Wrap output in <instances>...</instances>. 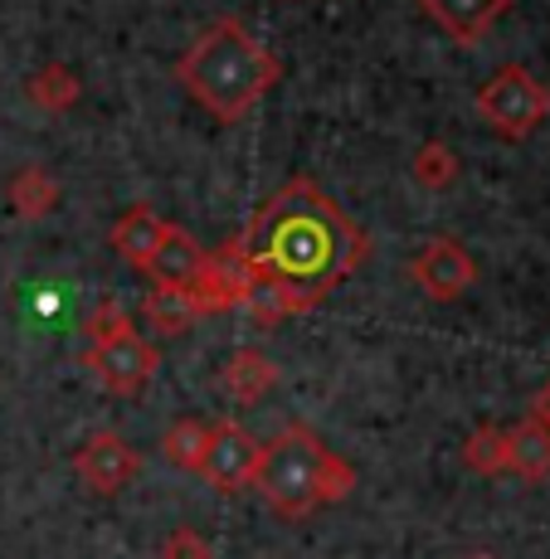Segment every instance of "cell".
I'll return each mask as SVG.
<instances>
[{"mask_svg":"<svg viewBox=\"0 0 550 559\" xmlns=\"http://www.w3.org/2000/svg\"><path fill=\"white\" fill-rule=\"evenodd\" d=\"M5 200L20 219H45L54 204H59V180H54L45 166H25L15 180H10Z\"/></svg>","mask_w":550,"mask_h":559,"instance_id":"cell-16","label":"cell"},{"mask_svg":"<svg viewBox=\"0 0 550 559\" xmlns=\"http://www.w3.org/2000/svg\"><path fill=\"white\" fill-rule=\"evenodd\" d=\"M463 462H468L472 472H482V477H502L506 472V428L482 424L478 433H468V443H463Z\"/></svg>","mask_w":550,"mask_h":559,"instance_id":"cell-20","label":"cell"},{"mask_svg":"<svg viewBox=\"0 0 550 559\" xmlns=\"http://www.w3.org/2000/svg\"><path fill=\"white\" fill-rule=\"evenodd\" d=\"M254 487L278 515L302 521V515H312L317 507L347 501V491H355V472L307 424H288L283 433L258 448Z\"/></svg>","mask_w":550,"mask_h":559,"instance_id":"cell-3","label":"cell"},{"mask_svg":"<svg viewBox=\"0 0 550 559\" xmlns=\"http://www.w3.org/2000/svg\"><path fill=\"white\" fill-rule=\"evenodd\" d=\"M166 229H171V219H161V214L151 210V204H132V210L117 214V224H113V234H107V243H113V253H122L127 263L142 267V273H147L151 253L161 249Z\"/></svg>","mask_w":550,"mask_h":559,"instance_id":"cell-11","label":"cell"},{"mask_svg":"<svg viewBox=\"0 0 550 559\" xmlns=\"http://www.w3.org/2000/svg\"><path fill=\"white\" fill-rule=\"evenodd\" d=\"M468 559H498V555H488V550H478V555H468Z\"/></svg>","mask_w":550,"mask_h":559,"instance_id":"cell-24","label":"cell"},{"mask_svg":"<svg viewBox=\"0 0 550 559\" xmlns=\"http://www.w3.org/2000/svg\"><path fill=\"white\" fill-rule=\"evenodd\" d=\"M258 438L239 418H220L210 424V443H204V462H200V477L210 481L214 491H244L254 487V472H258Z\"/></svg>","mask_w":550,"mask_h":559,"instance_id":"cell-5","label":"cell"},{"mask_svg":"<svg viewBox=\"0 0 550 559\" xmlns=\"http://www.w3.org/2000/svg\"><path fill=\"white\" fill-rule=\"evenodd\" d=\"M278 384V365L264 356V350L254 346H239L230 360H224V394H230L234 404L254 408L258 400H264L268 390Z\"/></svg>","mask_w":550,"mask_h":559,"instance_id":"cell-14","label":"cell"},{"mask_svg":"<svg viewBox=\"0 0 550 559\" xmlns=\"http://www.w3.org/2000/svg\"><path fill=\"white\" fill-rule=\"evenodd\" d=\"M142 321L151 336H180V331H190L200 321V311L186 287H151L142 297Z\"/></svg>","mask_w":550,"mask_h":559,"instance_id":"cell-15","label":"cell"},{"mask_svg":"<svg viewBox=\"0 0 550 559\" xmlns=\"http://www.w3.org/2000/svg\"><path fill=\"white\" fill-rule=\"evenodd\" d=\"M180 83L204 112H214L220 122H239L278 83V59L239 20H214L196 45L180 53Z\"/></svg>","mask_w":550,"mask_h":559,"instance_id":"cell-2","label":"cell"},{"mask_svg":"<svg viewBox=\"0 0 550 559\" xmlns=\"http://www.w3.org/2000/svg\"><path fill=\"white\" fill-rule=\"evenodd\" d=\"M419 10L444 29L453 45H478L506 10H512V0H419Z\"/></svg>","mask_w":550,"mask_h":559,"instance_id":"cell-10","label":"cell"},{"mask_svg":"<svg viewBox=\"0 0 550 559\" xmlns=\"http://www.w3.org/2000/svg\"><path fill=\"white\" fill-rule=\"evenodd\" d=\"M73 472L83 477V487L98 491V497H117L137 481L142 472V453L127 443L122 433H93L89 443L73 453Z\"/></svg>","mask_w":550,"mask_h":559,"instance_id":"cell-9","label":"cell"},{"mask_svg":"<svg viewBox=\"0 0 550 559\" xmlns=\"http://www.w3.org/2000/svg\"><path fill=\"white\" fill-rule=\"evenodd\" d=\"M83 331H89V346H103V341L137 336V326H132V311H127L122 302H117V297H103V302L89 311V321H83Z\"/></svg>","mask_w":550,"mask_h":559,"instance_id":"cell-21","label":"cell"},{"mask_svg":"<svg viewBox=\"0 0 550 559\" xmlns=\"http://www.w3.org/2000/svg\"><path fill=\"white\" fill-rule=\"evenodd\" d=\"M25 93H30V103L45 107V112H69V107L79 103L83 83H79V73H73L69 63H45V69L30 73Z\"/></svg>","mask_w":550,"mask_h":559,"instance_id":"cell-17","label":"cell"},{"mask_svg":"<svg viewBox=\"0 0 550 559\" xmlns=\"http://www.w3.org/2000/svg\"><path fill=\"white\" fill-rule=\"evenodd\" d=\"M161 559H214V550L196 525H176L166 535V545H161Z\"/></svg>","mask_w":550,"mask_h":559,"instance_id":"cell-22","label":"cell"},{"mask_svg":"<svg viewBox=\"0 0 550 559\" xmlns=\"http://www.w3.org/2000/svg\"><path fill=\"white\" fill-rule=\"evenodd\" d=\"M409 277H414V287L424 297H434V302H458V297L478 283V263H472V253L463 249L458 239L444 234V239H429L424 249L414 253Z\"/></svg>","mask_w":550,"mask_h":559,"instance_id":"cell-8","label":"cell"},{"mask_svg":"<svg viewBox=\"0 0 550 559\" xmlns=\"http://www.w3.org/2000/svg\"><path fill=\"white\" fill-rule=\"evenodd\" d=\"M531 418H541V424L550 428V380L541 384V394H536V400H531Z\"/></svg>","mask_w":550,"mask_h":559,"instance_id":"cell-23","label":"cell"},{"mask_svg":"<svg viewBox=\"0 0 550 559\" xmlns=\"http://www.w3.org/2000/svg\"><path fill=\"white\" fill-rule=\"evenodd\" d=\"M204 443H210V424H200V418H176V424L166 428V438H161V457L180 472H200Z\"/></svg>","mask_w":550,"mask_h":559,"instance_id":"cell-18","label":"cell"},{"mask_svg":"<svg viewBox=\"0 0 550 559\" xmlns=\"http://www.w3.org/2000/svg\"><path fill=\"white\" fill-rule=\"evenodd\" d=\"M409 170H414V180L424 190H448L453 180H458V152H453L448 142H424L414 152V160H409Z\"/></svg>","mask_w":550,"mask_h":559,"instance_id":"cell-19","label":"cell"},{"mask_svg":"<svg viewBox=\"0 0 550 559\" xmlns=\"http://www.w3.org/2000/svg\"><path fill=\"white\" fill-rule=\"evenodd\" d=\"M83 365L93 370V380L103 384L107 394H142L156 374V346L147 336H122V341H103V346H89Z\"/></svg>","mask_w":550,"mask_h":559,"instance_id":"cell-7","label":"cell"},{"mask_svg":"<svg viewBox=\"0 0 550 559\" xmlns=\"http://www.w3.org/2000/svg\"><path fill=\"white\" fill-rule=\"evenodd\" d=\"M254 297V273L239 253V239L220 243L214 253H204V267L190 287V302H196L200 317H220V311H234Z\"/></svg>","mask_w":550,"mask_h":559,"instance_id":"cell-6","label":"cell"},{"mask_svg":"<svg viewBox=\"0 0 550 559\" xmlns=\"http://www.w3.org/2000/svg\"><path fill=\"white\" fill-rule=\"evenodd\" d=\"M200 267H204V249L196 239H190L180 224H171L166 229V239H161V249L151 253V263H147V277L156 287H196V277H200Z\"/></svg>","mask_w":550,"mask_h":559,"instance_id":"cell-12","label":"cell"},{"mask_svg":"<svg viewBox=\"0 0 550 559\" xmlns=\"http://www.w3.org/2000/svg\"><path fill=\"white\" fill-rule=\"evenodd\" d=\"M365 249L371 243L361 224L327 190H317V180H288L239 234V253L254 273V297L244 307L264 326L297 317L347 283Z\"/></svg>","mask_w":550,"mask_h":559,"instance_id":"cell-1","label":"cell"},{"mask_svg":"<svg viewBox=\"0 0 550 559\" xmlns=\"http://www.w3.org/2000/svg\"><path fill=\"white\" fill-rule=\"evenodd\" d=\"M478 117L502 132L506 142H522L550 117V88L522 63H506L478 88Z\"/></svg>","mask_w":550,"mask_h":559,"instance_id":"cell-4","label":"cell"},{"mask_svg":"<svg viewBox=\"0 0 550 559\" xmlns=\"http://www.w3.org/2000/svg\"><path fill=\"white\" fill-rule=\"evenodd\" d=\"M506 472L522 481H546L550 477V428L541 418L526 414L522 424L506 428Z\"/></svg>","mask_w":550,"mask_h":559,"instance_id":"cell-13","label":"cell"}]
</instances>
